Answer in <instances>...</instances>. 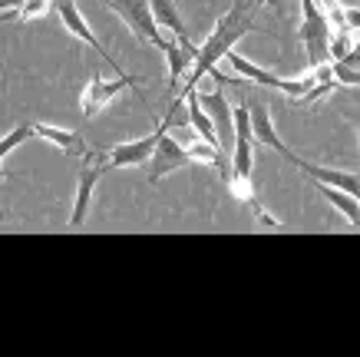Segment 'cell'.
<instances>
[{"mask_svg":"<svg viewBox=\"0 0 360 357\" xmlns=\"http://www.w3.org/2000/svg\"><path fill=\"white\" fill-rule=\"evenodd\" d=\"M258 7H262L258 0H231V7L215 20L212 33L205 37V44L198 46L195 56H192V70H188V76H186L182 93H186V89H198V83H202L205 76L215 73V66L225 60V54L235 50V44H238L241 37H248V33L255 30Z\"/></svg>","mask_w":360,"mask_h":357,"instance_id":"cell-1","label":"cell"},{"mask_svg":"<svg viewBox=\"0 0 360 357\" xmlns=\"http://www.w3.org/2000/svg\"><path fill=\"white\" fill-rule=\"evenodd\" d=\"M301 44H304L307 63L311 70L330 63V23L324 17V11L317 7V0H301Z\"/></svg>","mask_w":360,"mask_h":357,"instance_id":"cell-2","label":"cell"},{"mask_svg":"<svg viewBox=\"0 0 360 357\" xmlns=\"http://www.w3.org/2000/svg\"><path fill=\"white\" fill-rule=\"evenodd\" d=\"M110 152H89L83 156V163L77 165V202H73V215H70V228H83L89 208H93V192H96L99 179L110 173Z\"/></svg>","mask_w":360,"mask_h":357,"instance_id":"cell-3","label":"cell"},{"mask_svg":"<svg viewBox=\"0 0 360 357\" xmlns=\"http://www.w3.org/2000/svg\"><path fill=\"white\" fill-rule=\"evenodd\" d=\"M106 4L120 13V20L139 37L142 44H153V46H159V50L165 46V37L159 33V23H155V17H153L149 0H106Z\"/></svg>","mask_w":360,"mask_h":357,"instance_id":"cell-4","label":"cell"},{"mask_svg":"<svg viewBox=\"0 0 360 357\" xmlns=\"http://www.w3.org/2000/svg\"><path fill=\"white\" fill-rule=\"evenodd\" d=\"M169 130H172V123L162 116V132H159L155 152H153V159H149V182H159V179H165V175L179 173L182 165L192 163L188 149L182 146V142H175L172 136H169Z\"/></svg>","mask_w":360,"mask_h":357,"instance_id":"cell-5","label":"cell"},{"mask_svg":"<svg viewBox=\"0 0 360 357\" xmlns=\"http://www.w3.org/2000/svg\"><path fill=\"white\" fill-rule=\"evenodd\" d=\"M136 83H139V76H129V73H116V80H103L99 73H93L86 89L79 93V113L86 119H93L103 106H110L116 93H122L126 87L136 89Z\"/></svg>","mask_w":360,"mask_h":357,"instance_id":"cell-6","label":"cell"},{"mask_svg":"<svg viewBox=\"0 0 360 357\" xmlns=\"http://www.w3.org/2000/svg\"><path fill=\"white\" fill-rule=\"evenodd\" d=\"M202 106H205L212 126H215V136H219V149L221 156H229L231 163V146H235V109L229 106V99L221 89H212V93H198Z\"/></svg>","mask_w":360,"mask_h":357,"instance_id":"cell-7","label":"cell"},{"mask_svg":"<svg viewBox=\"0 0 360 357\" xmlns=\"http://www.w3.org/2000/svg\"><path fill=\"white\" fill-rule=\"evenodd\" d=\"M53 7H56V13H60V20H63L66 30L73 33V37H79V40H83L86 46H93V50H96V54L103 56V60H106V63H110L116 73H122V70H120V60H112V54L96 40V33L89 30V23H86V17L79 13L77 0H53Z\"/></svg>","mask_w":360,"mask_h":357,"instance_id":"cell-8","label":"cell"},{"mask_svg":"<svg viewBox=\"0 0 360 357\" xmlns=\"http://www.w3.org/2000/svg\"><path fill=\"white\" fill-rule=\"evenodd\" d=\"M159 132H162V123L155 126V132L149 136H139V139H129V142H120L110 149V165L112 169H129V165H149L155 152V142H159Z\"/></svg>","mask_w":360,"mask_h":357,"instance_id":"cell-9","label":"cell"},{"mask_svg":"<svg viewBox=\"0 0 360 357\" xmlns=\"http://www.w3.org/2000/svg\"><path fill=\"white\" fill-rule=\"evenodd\" d=\"M248 113H251L255 142H258V146H268V149H274V152H281L284 159H295V152L278 139V130H274V119H271V106H268V103H251Z\"/></svg>","mask_w":360,"mask_h":357,"instance_id":"cell-10","label":"cell"},{"mask_svg":"<svg viewBox=\"0 0 360 357\" xmlns=\"http://www.w3.org/2000/svg\"><path fill=\"white\" fill-rule=\"evenodd\" d=\"M291 163L314 182H324V185H334L340 192H350L360 199V173H344V169H330V165H314V163H304V159H291Z\"/></svg>","mask_w":360,"mask_h":357,"instance_id":"cell-11","label":"cell"},{"mask_svg":"<svg viewBox=\"0 0 360 357\" xmlns=\"http://www.w3.org/2000/svg\"><path fill=\"white\" fill-rule=\"evenodd\" d=\"M149 7H153V17L159 27H165V30L172 33L179 44L186 46L188 54L195 56L198 46L188 40V30H186V23H182V13H179V7H175V0H149Z\"/></svg>","mask_w":360,"mask_h":357,"instance_id":"cell-12","label":"cell"},{"mask_svg":"<svg viewBox=\"0 0 360 357\" xmlns=\"http://www.w3.org/2000/svg\"><path fill=\"white\" fill-rule=\"evenodd\" d=\"M33 136H40V139H50L56 149L70 156V159H83L89 156V146L83 142L79 132H70V130H60V126H46V123H33Z\"/></svg>","mask_w":360,"mask_h":357,"instance_id":"cell-13","label":"cell"},{"mask_svg":"<svg viewBox=\"0 0 360 357\" xmlns=\"http://www.w3.org/2000/svg\"><path fill=\"white\" fill-rule=\"evenodd\" d=\"M225 63L231 66V73H235V76L248 80V83H258V87L278 89V83H281V76H278V73H271V70H264V66H258V63H251L248 56L235 54V50H229V54H225Z\"/></svg>","mask_w":360,"mask_h":357,"instance_id":"cell-14","label":"cell"},{"mask_svg":"<svg viewBox=\"0 0 360 357\" xmlns=\"http://www.w3.org/2000/svg\"><path fill=\"white\" fill-rule=\"evenodd\" d=\"M162 54H165V63H169V89H179V83H182V76H188V70H192V54H188L186 46L179 44H169L165 40V46H162Z\"/></svg>","mask_w":360,"mask_h":357,"instance_id":"cell-15","label":"cell"},{"mask_svg":"<svg viewBox=\"0 0 360 357\" xmlns=\"http://www.w3.org/2000/svg\"><path fill=\"white\" fill-rule=\"evenodd\" d=\"M317 192L328 199L330 206L338 208L340 215L347 218L350 225L357 228V218H360V199L357 195H350V192H340V189H334V185H324V182H317Z\"/></svg>","mask_w":360,"mask_h":357,"instance_id":"cell-16","label":"cell"},{"mask_svg":"<svg viewBox=\"0 0 360 357\" xmlns=\"http://www.w3.org/2000/svg\"><path fill=\"white\" fill-rule=\"evenodd\" d=\"M30 136H33V123H20L17 130L7 132V136L0 139V163H4V159H7V156H11V152L17 149L23 139H30Z\"/></svg>","mask_w":360,"mask_h":357,"instance_id":"cell-17","label":"cell"},{"mask_svg":"<svg viewBox=\"0 0 360 357\" xmlns=\"http://www.w3.org/2000/svg\"><path fill=\"white\" fill-rule=\"evenodd\" d=\"M330 73L338 80V87H360V66H350L347 60H334Z\"/></svg>","mask_w":360,"mask_h":357,"instance_id":"cell-18","label":"cell"},{"mask_svg":"<svg viewBox=\"0 0 360 357\" xmlns=\"http://www.w3.org/2000/svg\"><path fill=\"white\" fill-rule=\"evenodd\" d=\"M229 189H231V195L238 199V202H255L258 195H255V185H251V179H241V175H229Z\"/></svg>","mask_w":360,"mask_h":357,"instance_id":"cell-19","label":"cell"},{"mask_svg":"<svg viewBox=\"0 0 360 357\" xmlns=\"http://www.w3.org/2000/svg\"><path fill=\"white\" fill-rule=\"evenodd\" d=\"M248 208H251V215H255V222H258V228H274V232H281V222L271 215V212H264L262 206H258V199L255 202H248Z\"/></svg>","mask_w":360,"mask_h":357,"instance_id":"cell-20","label":"cell"},{"mask_svg":"<svg viewBox=\"0 0 360 357\" xmlns=\"http://www.w3.org/2000/svg\"><path fill=\"white\" fill-rule=\"evenodd\" d=\"M350 33H330V60H344L350 54Z\"/></svg>","mask_w":360,"mask_h":357,"instance_id":"cell-21","label":"cell"},{"mask_svg":"<svg viewBox=\"0 0 360 357\" xmlns=\"http://www.w3.org/2000/svg\"><path fill=\"white\" fill-rule=\"evenodd\" d=\"M344 20H347L350 33H357L360 30V7H344Z\"/></svg>","mask_w":360,"mask_h":357,"instance_id":"cell-22","label":"cell"},{"mask_svg":"<svg viewBox=\"0 0 360 357\" xmlns=\"http://www.w3.org/2000/svg\"><path fill=\"white\" fill-rule=\"evenodd\" d=\"M258 4H262V7H271L278 17H284V13H288V0H258Z\"/></svg>","mask_w":360,"mask_h":357,"instance_id":"cell-23","label":"cell"},{"mask_svg":"<svg viewBox=\"0 0 360 357\" xmlns=\"http://www.w3.org/2000/svg\"><path fill=\"white\" fill-rule=\"evenodd\" d=\"M344 60H347L350 66H360V40H357V44H354V46H350V54L344 56Z\"/></svg>","mask_w":360,"mask_h":357,"instance_id":"cell-24","label":"cell"},{"mask_svg":"<svg viewBox=\"0 0 360 357\" xmlns=\"http://www.w3.org/2000/svg\"><path fill=\"white\" fill-rule=\"evenodd\" d=\"M357 139H360V119H357Z\"/></svg>","mask_w":360,"mask_h":357,"instance_id":"cell-25","label":"cell"},{"mask_svg":"<svg viewBox=\"0 0 360 357\" xmlns=\"http://www.w3.org/2000/svg\"><path fill=\"white\" fill-rule=\"evenodd\" d=\"M357 228H360V218H357Z\"/></svg>","mask_w":360,"mask_h":357,"instance_id":"cell-26","label":"cell"},{"mask_svg":"<svg viewBox=\"0 0 360 357\" xmlns=\"http://www.w3.org/2000/svg\"><path fill=\"white\" fill-rule=\"evenodd\" d=\"M0 222H4V215H0Z\"/></svg>","mask_w":360,"mask_h":357,"instance_id":"cell-27","label":"cell"}]
</instances>
